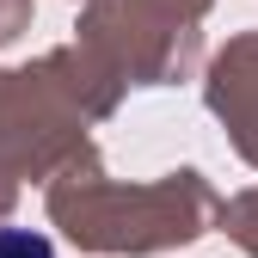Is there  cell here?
Instances as JSON below:
<instances>
[{
  "label": "cell",
  "mask_w": 258,
  "mask_h": 258,
  "mask_svg": "<svg viewBox=\"0 0 258 258\" xmlns=\"http://www.w3.org/2000/svg\"><path fill=\"white\" fill-rule=\"evenodd\" d=\"M0 258H55V246L31 228H0Z\"/></svg>",
  "instance_id": "1"
}]
</instances>
